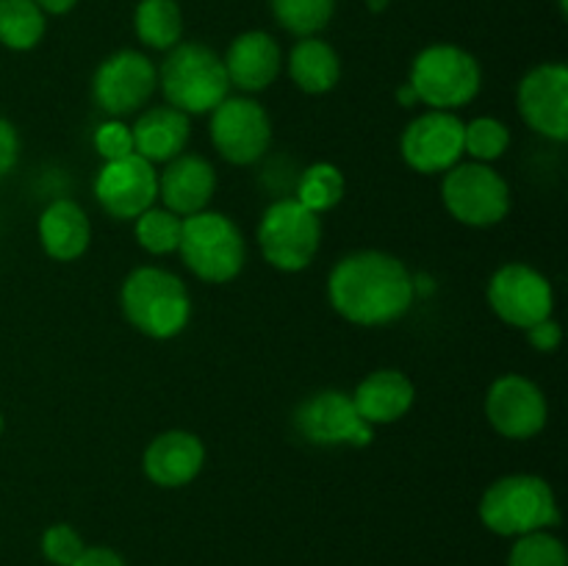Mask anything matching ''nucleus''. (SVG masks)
<instances>
[{"instance_id":"nucleus-29","label":"nucleus","mask_w":568,"mask_h":566,"mask_svg":"<svg viewBox=\"0 0 568 566\" xmlns=\"http://www.w3.org/2000/svg\"><path fill=\"white\" fill-rule=\"evenodd\" d=\"M510 131L497 117H477V120L464 122V153L471 159L488 164L508 153Z\"/></svg>"},{"instance_id":"nucleus-15","label":"nucleus","mask_w":568,"mask_h":566,"mask_svg":"<svg viewBox=\"0 0 568 566\" xmlns=\"http://www.w3.org/2000/svg\"><path fill=\"white\" fill-rule=\"evenodd\" d=\"M94 198L114 220H136L159 198V172L139 153L105 161L94 178Z\"/></svg>"},{"instance_id":"nucleus-27","label":"nucleus","mask_w":568,"mask_h":566,"mask_svg":"<svg viewBox=\"0 0 568 566\" xmlns=\"http://www.w3.org/2000/svg\"><path fill=\"white\" fill-rule=\"evenodd\" d=\"M270 9L283 31L303 39L316 37L331 26L336 14V0H270Z\"/></svg>"},{"instance_id":"nucleus-13","label":"nucleus","mask_w":568,"mask_h":566,"mask_svg":"<svg viewBox=\"0 0 568 566\" xmlns=\"http://www.w3.org/2000/svg\"><path fill=\"white\" fill-rule=\"evenodd\" d=\"M399 153L422 175L447 172L464 155V120L455 111H425L405 125Z\"/></svg>"},{"instance_id":"nucleus-8","label":"nucleus","mask_w":568,"mask_h":566,"mask_svg":"<svg viewBox=\"0 0 568 566\" xmlns=\"http://www.w3.org/2000/svg\"><path fill=\"white\" fill-rule=\"evenodd\" d=\"M442 200L460 225L491 228L508 216L510 186L494 166L466 161L444 172Z\"/></svg>"},{"instance_id":"nucleus-35","label":"nucleus","mask_w":568,"mask_h":566,"mask_svg":"<svg viewBox=\"0 0 568 566\" xmlns=\"http://www.w3.org/2000/svg\"><path fill=\"white\" fill-rule=\"evenodd\" d=\"M72 566H125V560L109 547H87Z\"/></svg>"},{"instance_id":"nucleus-17","label":"nucleus","mask_w":568,"mask_h":566,"mask_svg":"<svg viewBox=\"0 0 568 566\" xmlns=\"http://www.w3.org/2000/svg\"><path fill=\"white\" fill-rule=\"evenodd\" d=\"M205 447L189 431H164L144 447L142 469L161 488H183L203 472Z\"/></svg>"},{"instance_id":"nucleus-23","label":"nucleus","mask_w":568,"mask_h":566,"mask_svg":"<svg viewBox=\"0 0 568 566\" xmlns=\"http://www.w3.org/2000/svg\"><path fill=\"white\" fill-rule=\"evenodd\" d=\"M288 75L305 94H327L342 81V59L325 39L303 37L288 53Z\"/></svg>"},{"instance_id":"nucleus-14","label":"nucleus","mask_w":568,"mask_h":566,"mask_svg":"<svg viewBox=\"0 0 568 566\" xmlns=\"http://www.w3.org/2000/svg\"><path fill=\"white\" fill-rule=\"evenodd\" d=\"M516 105L527 125L552 142L568 137V67L547 61L527 72L516 89Z\"/></svg>"},{"instance_id":"nucleus-5","label":"nucleus","mask_w":568,"mask_h":566,"mask_svg":"<svg viewBox=\"0 0 568 566\" xmlns=\"http://www.w3.org/2000/svg\"><path fill=\"white\" fill-rule=\"evenodd\" d=\"M408 83L416 100L433 111H458L480 94L483 70L460 44L436 42L416 53Z\"/></svg>"},{"instance_id":"nucleus-38","label":"nucleus","mask_w":568,"mask_h":566,"mask_svg":"<svg viewBox=\"0 0 568 566\" xmlns=\"http://www.w3.org/2000/svg\"><path fill=\"white\" fill-rule=\"evenodd\" d=\"M366 6H369L372 11H383L388 6V0H366Z\"/></svg>"},{"instance_id":"nucleus-7","label":"nucleus","mask_w":568,"mask_h":566,"mask_svg":"<svg viewBox=\"0 0 568 566\" xmlns=\"http://www.w3.org/2000/svg\"><path fill=\"white\" fill-rule=\"evenodd\" d=\"M322 216L305 209L297 198H281L264 211L258 222V247L270 266L300 272L320 253Z\"/></svg>"},{"instance_id":"nucleus-10","label":"nucleus","mask_w":568,"mask_h":566,"mask_svg":"<svg viewBox=\"0 0 568 566\" xmlns=\"http://www.w3.org/2000/svg\"><path fill=\"white\" fill-rule=\"evenodd\" d=\"M300 436L320 447H366L375 438L372 425L361 420L353 397L338 388H322L305 397L294 411Z\"/></svg>"},{"instance_id":"nucleus-39","label":"nucleus","mask_w":568,"mask_h":566,"mask_svg":"<svg viewBox=\"0 0 568 566\" xmlns=\"http://www.w3.org/2000/svg\"><path fill=\"white\" fill-rule=\"evenodd\" d=\"M558 3H560V11H564V14H566V6H568L566 0H558Z\"/></svg>"},{"instance_id":"nucleus-19","label":"nucleus","mask_w":568,"mask_h":566,"mask_svg":"<svg viewBox=\"0 0 568 566\" xmlns=\"http://www.w3.org/2000/svg\"><path fill=\"white\" fill-rule=\"evenodd\" d=\"M216 192V172L209 159L197 153H181L166 161L159 175V198L166 211L178 216H192L205 211Z\"/></svg>"},{"instance_id":"nucleus-25","label":"nucleus","mask_w":568,"mask_h":566,"mask_svg":"<svg viewBox=\"0 0 568 566\" xmlns=\"http://www.w3.org/2000/svg\"><path fill=\"white\" fill-rule=\"evenodd\" d=\"M48 31V14L33 0H0V44L17 53L33 50Z\"/></svg>"},{"instance_id":"nucleus-11","label":"nucleus","mask_w":568,"mask_h":566,"mask_svg":"<svg viewBox=\"0 0 568 566\" xmlns=\"http://www.w3.org/2000/svg\"><path fill=\"white\" fill-rule=\"evenodd\" d=\"M159 87V70L139 50H116L100 61L92 75V98L114 120L133 114L153 98Z\"/></svg>"},{"instance_id":"nucleus-26","label":"nucleus","mask_w":568,"mask_h":566,"mask_svg":"<svg viewBox=\"0 0 568 566\" xmlns=\"http://www.w3.org/2000/svg\"><path fill=\"white\" fill-rule=\"evenodd\" d=\"M347 192V181H344V172L338 170L331 161H316V164L305 166L300 172L297 181V200L311 209L314 214H325V211L336 209L344 200Z\"/></svg>"},{"instance_id":"nucleus-16","label":"nucleus","mask_w":568,"mask_h":566,"mask_svg":"<svg viewBox=\"0 0 568 566\" xmlns=\"http://www.w3.org/2000/svg\"><path fill=\"white\" fill-rule=\"evenodd\" d=\"M486 416L503 438L525 442L547 427L549 405L541 386L525 375H503L486 394Z\"/></svg>"},{"instance_id":"nucleus-32","label":"nucleus","mask_w":568,"mask_h":566,"mask_svg":"<svg viewBox=\"0 0 568 566\" xmlns=\"http://www.w3.org/2000/svg\"><path fill=\"white\" fill-rule=\"evenodd\" d=\"M94 150L100 153L103 161L122 159V155L133 153V137L131 125H125L122 120L111 117L109 122H100L98 131H94Z\"/></svg>"},{"instance_id":"nucleus-40","label":"nucleus","mask_w":568,"mask_h":566,"mask_svg":"<svg viewBox=\"0 0 568 566\" xmlns=\"http://www.w3.org/2000/svg\"><path fill=\"white\" fill-rule=\"evenodd\" d=\"M0 436H3V414H0Z\"/></svg>"},{"instance_id":"nucleus-2","label":"nucleus","mask_w":568,"mask_h":566,"mask_svg":"<svg viewBox=\"0 0 568 566\" xmlns=\"http://www.w3.org/2000/svg\"><path fill=\"white\" fill-rule=\"evenodd\" d=\"M120 305L125 320L150 338H175L192 320V297L175 272L164 266H136L122 281Z\"/></svg>"},{"instance_id":"nucleus-33","label":"nucleus","mask_w":568,"mask_h":566,"mask_svg":"<svg viewBox=\"0 0 568 566\" xmlns=\"http://www.w3.org/2000/svg\"><path fill=\"white\" fill-rule=\"evenodd\" d=\"M527 338H530V344L538 353H555L560 342H564V331H560V322L555 316H547V320L527 327Z\"/></svg>"},{"instance_id":"nucleus-6","label":"nucleus","mask_w":568,"mask_h":566,"mask_svg":"<svg viewBox=\"0 0 568 566\" xmlns=\"http://www.w3.org/2000/svg\"><path fill=\"white\" fill-rule=\"evenodd\" d=\"M178 253L189 272L200 281L227 283L244 270L247 244L231 216L222 211H200V214L183 216Z\"/></svg>"},{"instance_id":"nucleus-12","label":"nucleus","mask_w":568,"mask_h":566,"mask_svg":"<svg viewBox=\"0 0 568 566\" xmlns=\"http://www.w3.org/2000/svg\"><path fill=\"white\" fill-rule=\"evenodd\" d=\"M211 142L216 153L236 166H250L272 144V120L261 103L250 98H231L227 94L211 111Z\"/></svg>"},{"instance_id":"nucleus-21","label":"nucleus","mask_w":568,"mask_h":566,"mask_svg":"<svg viewBox=\"0 0 568 566\" xmlns=\"http://www.w3.org/2000/svg\"><path fill=\"white\" fill-rule=\"evenodd\" d=\"M39 242L53 261L81 259L92 242V225L89 216L75 200L59 198L39 216Z\"/></svg>"},{"instance_id":"nucleus-22","label":"nucleus","mask_w":568,"mask_h":566,"mask_svg":"<svg viewBox=\"0 0 568 566\" xmlns=\"http://www.w3.org/2000/svg\"><path fill=\"white\" fill-rule=\"evenodd\" d=\"M189 133H192L189 114L172 109V105H155V109L144 111L131 125L133 153L148 159L150 164L172 161L186 150Z\"/></svg>"},{"instance_id":"nucleus-36","label":"nucleus","mask_w":568,"mask_h":566,"mask_svg":"<svg viewBox=\"0 0 568 566\" xmlns=\"http://www.w3.org/2000/svg\"><path fill=\"white\" fill-rule=\"evenodd\" d=\"M33 3H37L44 14L61 17V14H70V11L78 6V0H33Z\"/></svg>"},{"instance_id":"nucleus-28","label":"nucleus","mask_w":568,"mask_h":566,"mask_svg":"<svg viewBox=\"0 0 568 566\" xmlns=\"http://www.w3.org/2000/svg\"><path fill=\"white\" fill-rule=\"evenodd\" d=\"M183 216L166 209H148L136 216V242L150 255H170L181 244Z\"/></svg>"},{"instance_id":"nucleus-30","label":"nucleus","mask_w":568,"mask_h":566,"mask_svg":"<svg viewBox=\"0 0 568 566\" xmlns=\"http://www.w3.org/2000/svg\"><path fill=\"white\" fill-rule=\"evenodd\" d=\"M508 566H568L566 544L547 530L527 533L510 547Z\"/></svg>"},{"instance_id":"nucleus-1","label":"nucleus","mask_w":568,"mask_h":566,"mask_svg":"<svg viewBox=\"0 0 568 566\" xmlns=\"http://www.w3.org/2000/svg\"><path fill=\"white\" fill-rule=\"evenodd\" d=\"M327 297L353 325L381 327L408 314L416 283L397 255L383 250H355L331 270Z\"/></svg>"},{"instance_id":"nucleus-9","label":"nucleus","mask_w":568,"mask_h":566,"mask_svg":"<svg viewBox=\"0 0 568 566\" xmlns=\"http://www.w3.org/2000/svg\"><path fill=\"white\" fill-rule=\"evenodd\" d=\"M486 294L494 314L505 325L521 327V331L552 316L555 309V292L549 277L525 261H510V264L499 266L488 281Z\"/></svg>"},{"instance_id":"nucleus-31","label":"nucleus","mask_w":568,"mask_h":566,"mask_svg":"<svg viewBox=\"0 0 568 566\" xmlns=\"http://www.w3.org/2000/svg\"><path fill=\"white\" fill-rule=\"evenodd\" d=\"M87 549L81 533L67 522H55L42 533V553L53 566H72L78 555Z\"/></svg>"},{"instance_id":"nucleus-24","label":"nucleus","mask_w":568,"mask_h":566,"mask_svg":"<svg viewBox=\"0 0 568 566\" xmlns=\"http://www.w3.org/2000/svg\"><path fill=\"white\" fill-rule=\"evenodd\" d=\"M133 31L144 48L172 50L183 37V11L178 0H139Z\"/></svg>"},{"instance_id":"nucleus-4","label":"nucleus","mask_w":568,"mask_h":566,"mask_svg":"<svg viewBox=\"0 0 568 566\" xmlns=\"http://www.w3.org/2000/svg\"><path fill=\"white\" fill-rule=\"evenodd\" d=\"M480 519L497 536H527L560 522L558 499L544 477L505 475L486 488L480 499Z\"/></svg>"},{"instance_id":"nucleus-20","label":"nucleus","mask_w":568,"mask_h":566,"mask_svg":"<svg viewBox=\"0 0 568 566\" xmlns=\"http://www.w3.org/2000/svg\"><path fill=\"white\" fill-rule=\"evenodd\" d=\"M349 397L366 425H392L414 408L416 386L405 372L377 370L366 375Z\"/></svg>"},{"instance_id":"nucleus-3","label":"nucleus","mask_w":568,"mask_h":566,"mask_svg":"<svg viewBox=\"0 0 568 566\" xmlns=\"http://www.w3.org/2000/svg\"><path fill=\"white\" fill-rule=\"evenodd\" d=\"M159 87L183 114H209L231 92L222 55L203 42H178L161 61Z\"/></svg>"},{"instance_id":"nucleus-37","label":"nucleus","mask_w":568,"mask_h":566,"mask_svg":"<svg viewBox=\"0 0 568 566\" xmlns=\"http://www.w3.org/2000/svg\"><path fill=\"white\" fill-rule=\"evenodd\" d=\"M399 100H403V105H414L416 103V94H414V89H410V83H405L403 89H399Z\"/></svg>"},{"instance_id":"nucleus-18","label":"nucleus","mask_w":568,"mask_h":566,"mask_svg":"<svg viewBox=\"0 0 568 566\" xmlns=\"http://www.w3.org/2000/svg\"><path fill=\"white\" fill-rule=\"evenodd\" d=\"M231 87L242 92H264L277 81L283 67V50L266 31H244L227 44L222 59Z\"/></svg>"},{"instance_id":"nucleus-34","label":"nucleus","mask_w":568,"mask_h":566,"mask_svg":"<svg viewBox=\"0 0 568 566\" xmlns=\"http://www.w3.org/2000/svg\"><path fill=\"white\" fill-rule=\"evenodd\" d=\"M20 159V137L6 117H0V178L9 175Z\"/></svg>"}]
</instances>
